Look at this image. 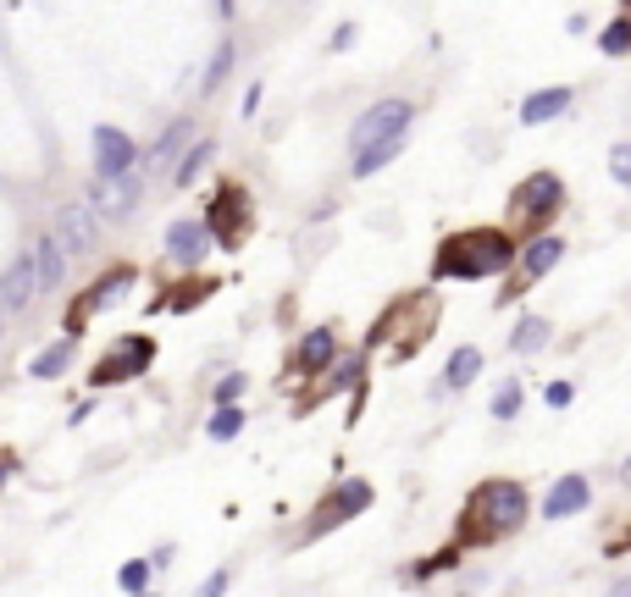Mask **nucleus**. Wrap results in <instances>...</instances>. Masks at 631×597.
Instances as JSON below:
<instances>
[{
  "mask_svg": "<svg viewBox=\"0 0 631 597\" xmlns=\"http://www.w3.org/2000/svg\"><path fill=\"white\" fill-rule=\"evenodd\" d=\"M510 260H515V244H510V233H499V227H466V233L443 238V249H438L432 271H438V277L477 282V277H499Z\"/></svg>",
  "mask_w": 631,
  "mask_h": 597,
  "instance_id": "f257e3e1",
  "label": "nucleus"
},
{
  "mask_svg": "<svg viewBox=\"0 0 631 597\" xmlns=\"http://www.w3.org/2000/svg\"><path fill=\"white\" fill-rule=\"evenodd\" d=\"M405 128H410V100H377L372 111L355 117V128H350V150L366 156V150L388 145V139H405Z\"/></svg>",
  "mask_w": 631,
  "mask_h": 597,
  "instance_id": "f03ea898",
  "label": "nucleus"
},
{
  "mask_svg": "<svg viewBox=\"0 0 631 597\" xmlns=\"http://www.w3.org/2000/svg\"><path fill=\"white\" fill-rule=\"evenodd\" d=\"M471 514L488 525V531H515L526 520V492L521 481H488L477 498H471Z\"/></svg>",
  "mask_w": 631,
  "mask_h": 597,
  "instance_id": "7ed1b4c3",
  "label": "nucleus"
},
{
  "mask_svg": "<svg viewBox=\"0 0 631 597\" xmlns=\"http://www.w3.org/2000/svg\"><path fill=\"white\" fill-rule=\"evenodd\" d=\"M139 194H145V178H139V172H122V178H100V172H95V183H89V211H95L100 222H128V216L139 211Z\"/></svg>",
  "mask_w": 631,
  "mask_h": 597,
  "instance_id": "20e7f679",
  "label": "nucleus"
},
{
  "mask_svg": "<svg viewBox=\"0 0 631 597\" xmlns=\"http://www.w3.org/2000/svg\"><path fill=\"white\" fill-rule=\"evenodd\" d=\"M211 222H205V233H216L227 249L233 244H244V233H249V200H244V189H222L216 200H211V211H205Z\"/></svg>",
  "mask_w": 631,
  "mask_h": 597,
  "instance_id": "39448f33",
  "label": "nucleus"
},
{
  "mask_svg": "<svg viewBox=\"0 0 631 597\" xmlns=\"http://www.w3.org/2000/svg\"><path fill=\"white\" fill-rule=\"evenodd\" d=\"M361 509H372V487L366 481H339L333 487V498L316 509V520H310V536H322V531H333V525H344L350 514H361Z\"/></svg>",
  "mask_w": 631,
  "mask_h": 597,
  "instance_id": "423d86ee",
  "label": "nucleus"
},
{
  "mask_svg": "<svg viewBox=\"0 0 631 597\" xmlns=\"http://www.w3.org/2000/svg\"><path fill=\"white\" fill-rule=\"evenodd\" d=\"M150 360H156V343H150V338H128V343H117V354H106V360L89 371V382L106 387V382L139 376V371H150Z\"/></svg>",
  "mask_w": 631,
  "mask_h": 597,
  "instance_id": "0eeeda50",
  "label": "nucleus"
},
{
  "mask_svg": "<svg viewBox=\"0 0 631 597\" xmlns=\"http://www.w3.org/2000/svg\"><path fill=\"white\" fill-rule=\"evenodd\" d=\"M554 205H559V178H554V172H532V178L510 194V216H521V222H543Z\"/></svg>",
  "mask_w": 631,
  "mask_h": 597,
  "instance_id": "6e6552de",
  "label": "nucleus"
},
{
  "mask_svg": "<svg viewBox=\"0 0 631 597\" xmlns=\"http://www.w3.org/2000/svg\"><path fill=\"white\" fill-rule=\"evenodd\" d=\"M56 244H62V255H89L95 244H100V216L89 211V205H67L62 216H56Z\"/></svg>",
  "mask_w": 631,
  "mask_h": 597,
  "instance_id": "1a4fd4ad",
  "label": "nucleus"
},
{
  "mask_svg": "<svg viewBox=\"0 0 631 597\" xmlns=\"http://www.w3.org/2000/svg\"><path fill=\"white\" fill-rule=\"evenodd\" d=\"M133 161H139V150H133V139L122 128H95V167H100V178H122V172H133Z\"/></svg>",
  "mask_w": 631,
  "mask_h": 597,
  "instance_id": "9d476101",
  "label": "nucleus"
},
{
  "mask_svg": "<svg viewBox=\"0 0 631 597\" xmlns=\"http://www.w3.org/2000/svg\"><path fill=\"white\" fill-rule=\"evenodd\" d=\"M40 299V277H34V260H12L7 271H0V316L7 310H29Z\"/></svg>",
  "mask_w": 631,
  "mask_h": 597,
  "instance_id": "9b49d317",
  "label": "nucleus"
},
{
  "mask_svg": "<svg viewBox=\"0 0 631 597\" xmlns=\"http://www.w3.org/2000/svg\"><path fill=\"white\" fill-rule=\"evenodd\" d=\"M189 139H194V122H189V117H178V122H172V128H167V134L150 145V156H145V172H167V167L178 172V167H183V156L194 150Z\"/></svg>",
  "mask_w": 631,
  "mask_h": 597,
  "instance_id": "f8f14e48",
  "label": "nucleus"
},
{
  "mask_svg": "<svg viewBox=\"0 0 631 597\" xmlns=\"http://www.w3.org/2000/svg\"><path fill=\"white\" fill-rule=\"evenodd\" d=\"M559 255H565V244H559L554 233H543V238H532V244H526V255H521V271H515V288H532L537 277H548Z\"/></svg>",
  "mask_w": 631,
  "mask_h": 597,
  "instance_id": "ddd939ff",
  "label": "nucleus"
},
{
  "mask_svg": "<svg viewBox=\"0 0 631 597\" xmlns=\"http://www.w3.org/2000/svg\"><path fill=\"white\" fill-rule=\"evenodd\" d=\"M587 498H592V487H587V476H559V481L548 487V498H543V514H548V520H565V514H581V509H587Z\"/></svg>",
  "mask_w": 631,
  "mask_h": 597,
  "instance_id": "4468645a",
  "label": "nucleus"
},
{
  "mask_svg": "<svg viewBox=\"0 0 631 597\" xmlns=\"http://www.w3.org/2000/svg\"><path fill=\"white\" fill-rule=\"evenodd\" d=\"M128 288H133V266H111V271H106V277H100V282H95V288H89L78 305L95 316V310H111V305H117Z\"/></svg>",
  "mask_w": 631,
  "mask_h": 597,
  "instance_id": "2eb2a0df",
  "label": "nucleus"
},
{
  "mask_svg": "<svg viewBox=\"0 0 631 597\" xmlns=\"http://www.w3.org/2000/svg\"><path fill=\"white\" fill-rule=\"evenodd\" d=\"M205 244H211V233H205L200 222H172V227H167V249H172V260H200Z\"/></svg>",
  "mask_w": 631,
  "mask_h": 597,
  "instance_id": "dca6fc26",
  "label": "nucleus"
},
{
  "mask_svg": "<svg viewBox=\"0 0 631 597\" xmlns=\"http://www.w3.org/2000/svg\"><path fill=\"white\" fill-rule=\"evenodd\" d=\"M29 260H34L40 294H45V288H56V282H62V271H67V255H62V244H56V238H40V249H29Z\"/></svg>",
  "mask_w": 631,
  "mask_h": 597,
  "instance_id": "f3484780",
  "label": "nucleus"
},
{
  "mask_svg": "<svg viewBox=\"0 0 631 597\" xmlns=\"http://www.w3.org/2000/svg\"><path fill=\"white\" fill-rule=\"evenodd\" d=\"M559 111H570V89H543V95H532V100L521 106V122L537 128V122H554Z\"/></svg>",
  "mask_w": 631,
  "mask_h": 597,
  "instance_id": "a211bd4d",
  "label": "nucleus"
},
{
  "mask_svg": "<svg viewBox=\"0 0 631 597\" xmlns=\"http://www.w3.org/2000/svg\"><path fill=\"white\" fill-rule=\"evenodd\" d=\"M548 338H554V327L543 316H521L515 332H510V349L515 354H537V349H548Z\"/></svg>",
  "mask_w": 631,
  "mask_h": 597,
  "instance_id": "6ab92c4d",
  "label": "nucleus"
},
{
  "mask_svg": "<svg viewBox=\"0 0 631 597\" xmlns=\"http://www.w3.org/2000/svg\"><path fill=\"white\" fill-rule=\"evenodd\" d=\"M477 376H482V349H454V360L443 365V387L460 393V387H471Z\"/></svg>",
  "mask_w": 631,
  "mask_h": 597,
  "instance_id": "aec40b11",
  "label": "nucleus"
},
{
  "mask_svg": "<svg viewBox=\"0 0 631 597\" xmlns=\"http://www.w3.org/2000/svg\"><path fill=\"white\" fill-rule=\"evenodd\" d=\"M328 360H333V327L304 332V343H299V365H304V371H322Z\"/></svg>",
  "mask_w": 631,
  "mask_h": 597,
  "instance_id": "412c9836",
  "label": "nucleus"
},
{
  "mask_svg": "<svg viewBox=\"0 0 631 597\" xmlns=\"http://www.w3.org/2000/svg\"><path fill=\"white\" fill-rule=\"evenodd\" d=\"M211 156H216V145H211V139H200V145H194V150L183 156V167L172 172V183H178V189H189V183H200V172L211 167Z\"/></svg>",
  "mask_w": 631,
  "mask_h": 597,
  "instance_id": "4be33fe9",
  "label": "nucleus"
},
{
  "mask_svg": "<svg viewBox=\"0 0 631 597\" xmlns=\"http://www.w3.org/2000/svg\"><path fill=\"white\" fill-rule=\"evenodd\" d=\"M150 575H156V564H150V558H128V564L117 569V586H122L128 597H145V586H150Z\"/></svg>",
  "mask_w": 631,
  "mask_h": 597,
  "instance_id": "5701e85b",
  "label": "nucleus"
},
{
  "mask_svg": "<svg viewBox=\"0 0 631 597\" xmlns=\"http://www.w3.org/2000/svg\"><path fill=\"white\" fill-rule=\"evenodd\" d=\"M399 150H405V139H388V145H377V150L355 156V178H372V172H383V167H388Z\"/></svg>",
  "mask_w": 631,
  "mask_h": 597,
  "instance_id": "b1692460",
  "label": "nucleus"
},
{
  "mask_svg": "<svg viewBox=\"0 0 631 597\" xmlns=\"http://www.w3.org/2000/svg\"><path fill=\"white\" fill-rule=\"evenodd\" d=\"M598 45H603V56H625V51H631V18H614V23L598 34Z\"/></svg>",
  "mask_w": 631,
  "mask_h": 597,
  "instance_id": "393cba45",
  "label": "nucleus"
},
{
  "mask_svg": "<svg viewBox=\"0 0 631 597\" xmlns=\"http://www.w3.org/2000/svg\"><path fill=\"white\" fill-rule=\"evenodd\" d=\"M67 365H73V343H56L51 354H40V360H34V376H62Z\"/></svg>",
  "mask_w": 631,
  "mask_h": 597,
  "instance_id": "a878e982",
  "label": "nucleus"
},
{
  "mask_svg": "<svg viewBox=\"0 0 631 597\" xmlns=\"http://www.w3.org/2000/svg\"><path fill=\"white\" fill-rule=\"evenodd\" d=\"M238 431H244V409H216V415H211V437H216V443H227V437H238Z\"/></svg>",
  "mask_w": 631,
  "mask_h": 597,
  "instance_id": "bb28decb",
  "label": "nucleus"
},
{
  "mask_svg": "<svg viewBox=\"0 0 631 597\" xmlns=\"http://www.w3.org/2000/svg\"><path fill=\"white\" fill-rule=\"evenodd\" d=\"M227 67H233V45H222V51L211 56V67H205V95H216V84L227 78Z\"/></svg>",
  "mask_w": 631,
  "mask_h": 597,
  "instance_id": "cd10ccee",
  "label": "nucleus"
},
{
  "mask_svg": "<svg viewBox=\"0 0 631 597\" xmlns=\"http://www.w3.org/2000/svg\"><path fill=\"white\" fill-rule=\"evenodd\" d=\"M238 393H244V376L233 371V376H222V382H216V393H211V398H216V409H238Z\"/></svg>",
  "mask_w": 631,
  "mask_h": 597,
  "instance_id": "c85d7f7f",
  "label": "nucleus"
},
{
  "mask_svg": "<svg viewBox=\"0 0 631 597\" xmlns=\"http://www.w3.org/2000/svg\"><path fill=\"white\" fill-rule=\"evenodd\" d=\"M515 409H521V382H504V387L493 393V415H499V420H510Z\"/></svg>",
  "mask_w": 631,
  "mask_h": 597,
  "instance_id": "c756f323",
  "label": "nucleus"
},
{
  "mask_svg": "<svg viewBox=\"0 0 631 597\" xmlns=\"http://www.w3.org/2000/svg\"><path fill=\"white\" fill-rule=\"evenodd\" d=\"M609 178H614L620 189H631V145H614V150H609Z\"/></svg>",
  "mask_w": 631,
  "mask_h": 597,
  "instance_id": "7c9ffc66",
  "label": "nucleus"
},
{
  "mask_svg": "<svg viewBox=\"0 0 631 597\" xmlns=\"http://www.w3.org/2000/svg\"><path fill=\"white\" fill-rule=\"evenodd\" d=\"M222 591H227V569H216L211 580H200V591H194V597H222Z\"/></svg>",
  "mask_w": 631,
  "mask_h": 597,
  "instance_id": "2f4dec72",
  "label": "nucleus"
},
{
  "mask_svg": "<svg viewBox=\"0 0 631 597\" xmlns=\"http://www.w3.org/2000/svg\"><path fill=\"white\" fill-rule=\"evenodd\" d=\"M570 398H576V387H570V382H554V387H548V404H554V409H565Z\"/></svg>",
  "mask_w": 631,
  "mask_h": 597,
  "instance_id": "473e14b6",
  "label": "nucleus"
},
{
  "mask_svg": "<svg viewBox=\"0 0 631 597\" xmlns=\"http://www.w3.org/2000/svg\"><path fill=\"white\" fill-rule=\"evenodd\" d=\"M609 597H631V575H625V580H614V586H609Z\"/></svg>",
  "mask_w": 631,
  "mask_h": 597,
  "instance_id": "72a5a7b5",
  "label": "nucleus"
},
{
  "mask_svg": "<svg viewBox=\"0 0 631 597\" xmlns=\"http://www.w3.org/2000/svg\"><path fill=\"white\" fill-rule=\"evenodd\" d=\"M620 481H625V487H631V459H625V465H620Z\"/></svg>",
  "mask_w": 631,
  "mask_h": 597,
  "instance_id": "f704fd0d",
  "label": "nucleus"
},
{
  "mask_svg": "<svg viewBox=\"0 0 631 597\" xmlns=\"http://www.w3.org/2000/svg\"><path fill=\"white\" fill-rule=\"evenodd\" d=\"M145 597H150V591H145Z\"/></svg>",
  "mask_w": 631,
  "mask_h": 597,
  "instance_id": "c9c22d12",
  "label": "nucleus"
}]
</instances>
